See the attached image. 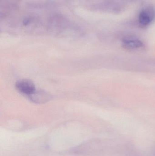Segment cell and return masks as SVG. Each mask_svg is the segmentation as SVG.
Wrapping results in <instances>:
<instances>
[{
    "instance_id": "obj_4",
    "label": "cell",
    "mask_w": 155,
    "mask_h": 156,
    "mask_svg": "<svg viewBox=\"0 0 155 156\" xmlns=\"http://www.w3.org/2000/svg\"><path fill=\"white\" fill-rule=\"evenodd\" d=\"M29 99L36 103H43L49 101L50 96L47 93L42 90H35L34 92L28 96Z\"/></svg>"
},
{
    "instance_id": "obj_2",
    "label": "cell",
    "mask_w": 155,
    "mask_h": 156,
    "mask_svg": "<svg viewBox=\"0 0 155 156\" xmlns=\"http://www.w3.org/2000/svg\"><path fill=\"white\" fill-rule=\"evenodd\" d=\"M155 17V9L152 6H148L140 12L139 16V25L142 27H145L150 24Z\"/></svg>"
},
{
    "instance_id": "obj_5",
    "label": "cell",
    "mask_w": 155,
    "mask_h": 156,
    "mask_svg": "<svg viewBox=\"0 0 155 156\" xmlns=\"http://www.w3.org/2000/svg\"><path fill=\"white\" fill-rule=\"evenodd\" d=\"M30 19L29 18H25L23 21V24L24 25L26 26L30 23Z\"/></svg>"
},
{
    "instance_id": "obj_3",
    "label": "cell",
    "mask_w": 155,
    "mask_h": 156,
    "mask_svg": "<svg viewBox=\"0 0 155 156\" xmlns=\"http://www.w3.org/2000/svg\"><path fill=\"white\" fill-rule=\"evenodd\" d=\"M122 46L127 50H136L143 48L144 45L139 39L133 37H127L123 39Z\"/></svg>"
},
{
    "instance_id": "obj_1",
    "label": "cell",
    "mask_w": 155,
    "mask_h": 156,
    "mask_svg": "<svg viewBox=\"0 0 155 156\" xmlns=\"http://www.w3.org/2000/svg\"><path fill=\"white\" fill-rule=\"evenodd\" d=\"M15 87L18 91L28 96L36 90L34 83L28 79H21L17 81L15 83Z\"/></svg>"
}]
</instances>
